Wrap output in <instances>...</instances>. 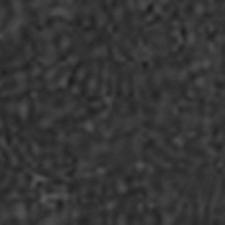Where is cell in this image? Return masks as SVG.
Masks as SVG:
<instances>
[{
  "mask_svg": "<svg viewBox=\"0 0 225 225\" xmlns=\"http://www.w3.org/2000/svg\"><path fill=\"white\" fill-rule=\"evenodd\" d=\"M101 62L95 61L89 63L83 92V95L89 99L98 98Z\"/></svg>",
  "mask_w": 225,
  "mask_h": 225,
  "instance_id": "6da1fadb",
  "label": "cell"
},
{
  "mask_svg": "<svg viewBox=\"0 0 225 225\" xmlns=\"http://www.w3.org/2000/svg\"><path fill=\"white\" fill-rule=\"evenodd\" d=\"M138 201H135L132 204L128 214L126 221L128 224H131L134 220L136 213Z\"/></svg>",
  "mask_w": 225,
  "mask_h": 225,
  "instance_id": "277c9868",
  "label": "cell"
},
{
  "mask_svg": "<svg viewBox=\"0 0 225 225\" xmlns=\"http://www.w3.org/2000/svg\"><path fill=\"white\" fill-rule=\"evenodd\" d=\"M143 190V188L141 187L130 190L122 194H112L109 196L108 200L110 201L116 200H126L138 193H140L142 194Z\"/></svg>",
  "mask_w": 225,
  "mask_h": 225,
  "instance_id": "3957f363",
  "label": "cell"
},
{
  "mask_svg": "<svg viewBox=\"0 0 225 225\" xmlns=\"http://www.w3.org/2000/svg\"><path fill=\"white\" fill-rule=\"evenodd\" d=\"M112 64L110 59L101 62L98 97L103 98L107 96Z\"/></svg>",
  "mask_w": 225,
  "mask_h": 225,
  "instance_id": "7a4b0ae2",
  "label": "cell"
},
{
  "mask_svg": "<svg viewBox=\"0 0 225 225\" xmlns=\"http://www.w3.org/2000/svg\"><path fill=\"white\" fill-rule=\"evenodd\" d=\"M125 205V204L123 202L118 204L115 208L112 217V223L114 224L116 222L118 217L124 210Z\"/></svg>",
  "mask_w": 225,
  "mask_h": 225,
  "instance_id": "5b68a950",
  "label": "cell"
},
{
  "mask_svg": "<svg viewBox=\"0 0 225 225\" xmlns=\"http://www.w3.org/2000/svg\"><path fill=\"white\" fill-rule=\"evenodd\" d=\"M152 212L158 224H160L162 222V218L158 210L156 208H153Z\"/></svg>",
  "mask_w": 225,
  "mask_h": 225,
  "instance_id": "8992f818",
  "label": "cell"
}]
</instances>
